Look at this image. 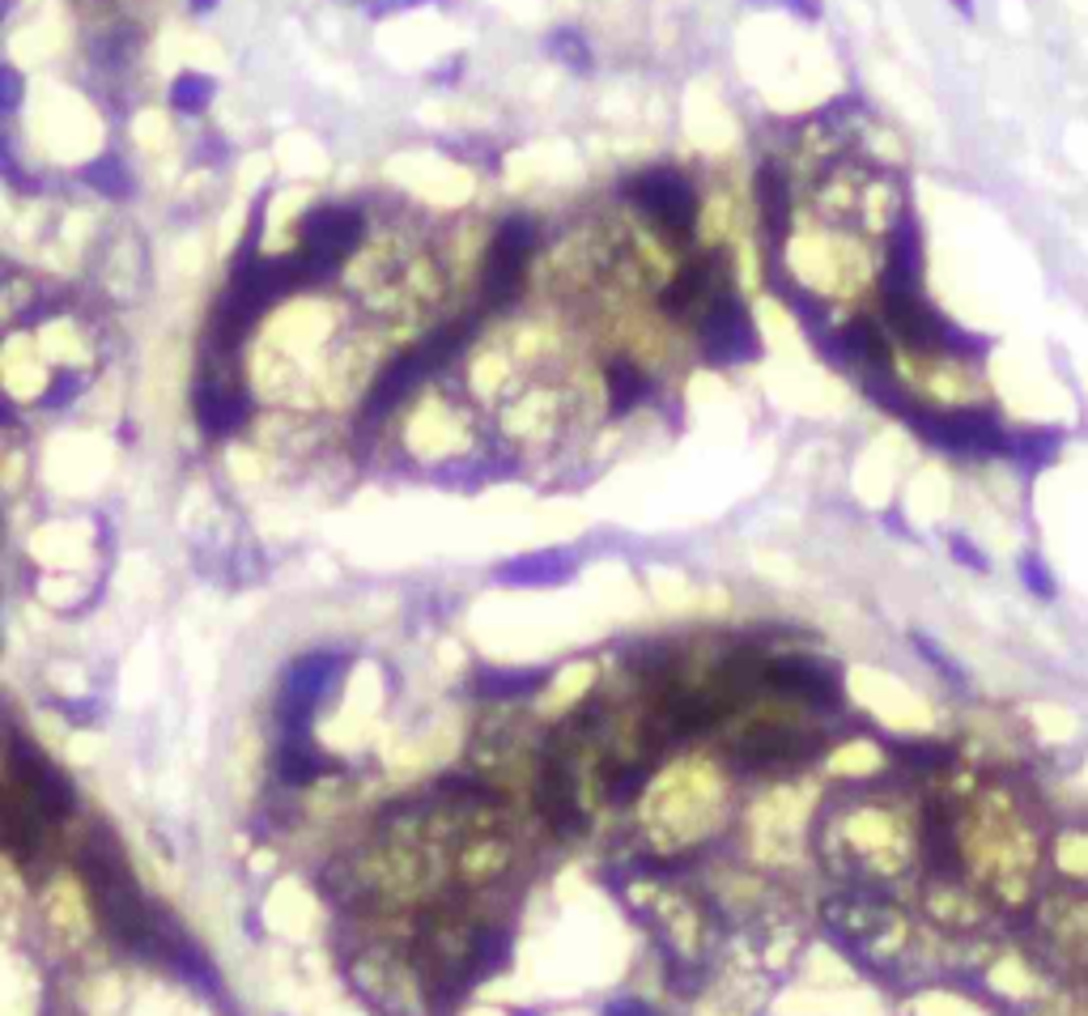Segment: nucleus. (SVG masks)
Returning a JSON list of instances; mask_svg holds the SVG:
<instances>
[{
  "mask_svg": "<svg viewBox=\"0 0 1088 1016\" xmlns=\"http://www.w3.org/2000/svg\"><path fill=\"white\" fill-rule=\"evenodd\" d=\"M701 345L710 362H745L757 353V328L736 293H723L701 315Z\"/></svg>",
  "mask_w": 1088,
  "mask_h": 1016,
  "instance_id": "nucleus-5",
  "label": "nucleus"
},
{
  "mask_svg": "<svg viewBox=\"0 0 1088 1016\" xmlns=\"http://www.w3.org/2000/svg\"><path fill=\"white\" fill-rule=\"evenodd\" d=\"M391 4H417V0H391Z\"/></svg>",
  "mask_w": 1088,
  "mask_h": 1016,
  "instance_id": "nucleus-19",
  "label": "nucleus"
},
{
  "mask_svg": "<svg viewBox=\"0 0 1088 1016\" xmlns=\"http://www.w3.org/2000/svg\"><path fill=\"white\" fill-rule=\"evenodd\" d=\"M86 183L94 188V192L111 196V200H123V196L132 192V179H128V170H123L120 158H94L90 167H86Z\"/></svg>",
  "mask_w": 1088,
  "mask_h": 1016,
  "instance_id": "nucleus-11",
  "label": "nucleus"
},
{
  "mask_svg": "<svg viewBox=\"0 0 1088 1016\" xmlns=\"http://www.w3.org/2000/svg\"><path fill=\"white\" fill-rule=\"evenodd\" d=\"M922 430L936 438L940 447H957V451H999L1004 447V430L995 426L987 412H940V417H922Z\"/></svg>",
  "mask_w": 1088,
  "mask_h": 1016,
  "instance_id": "nucleus-6",
  "label": "nucleus"
},
{
  "mask_svg": "<svg viewBox=\"0 0 1088 1016\" xmlns=\"http://www.w3.org/2000/svg\"><path fill=\"white\" fill-rule=\"evenodd\" d=\"M952 4H957V9L966 13V18H974V4H969V0H952Z\"/></svg>",
  "mask_w": 1088,
  "mask_h": 1016,
  "instance_id": "nucleus-18",
  "label": "nucleus"
},
{
  "mask_svg": "<svg viewBox=\"0 0 1088 1016\" xmlns=\"http://www.w3.org/2000/svg\"><path fill=\"white\" fill-rule=\"evenodd\" d=\"M952 554L961 557V561H966V566H974V570H987V557L978 554V549H974V545H966V540H961V536H952Z\"/></svg>",
  "mask_w": 1088,
  "mask_h": 1016,
  "instance_id": "nucleus-15",
  "label": "nucleus"
},
{
  "mask_svg": "<svg viewBox=\"0 0 1088 1016\" xmlns=\"http://www.w3.org/2000/svg\"><path fill=\"white\" fill-rule=\"evenodd\" d=\"M782 4H791L799 18H821V4L817 0H782Z\"/></svg>",
  "mask_w": 1088,
  "mask_h": 1016,
  "instance_id": "nucleus-16",
  "label": "nucleus"
},
{
  "mask_svg": "<svg viewBox=\"0 0 1088 1016\" xmlns=\"http://www.w3.org/2000/svg\"><path fill=\"white\" fill-rule=\"evenodd\" d=\"M0 90H4V107L13 111L22 102V77L13 73V69H0Z\"/></svg>",
  "mask_w": 1088,
  "mask_h": 1016,
  "instance_id": "nucleus-14",
  "label": "nucleus"
},
{
  "mask_svg": "<svg viewBox=\"0 0 1088 1016\" xmlns=\"http://www.w3.org/2000/svg\"><path fill=\"white\" fill-rule=\"evenodd\" d=\"M213 77L204 73H179L170 81V107L174 111H183V116H196V111H204L209 107V98H213Z\"/></svg>",
  "mask_w": 1088,
  "mask_h": 1016,
  "instance_id": "nucleus-10",
  "label": "nucleus"
},
{
  "mask_svg": "<svg viewBox=\"0 0 1088 1016\" xmlns=\"http://www.w3.org/2000/svg\"><path fill=\"white\" fill-rule=\"evenodd\" d=\"M1020 579H1025V587L1034 591V596H1041V600H1055V579H1050V570H1046V561H1041L1038 554H1025L1020 557Z\"/></svg>",
  "mask_w": 1088,
  "mask_h": 1016,
  "instance_id": "nucleus-13",
  "label": "nucleus"
},
{
  "mask_svg": "<svg viewBox=\"0 0 1088 1016\" xmlns=\"http://www.w3.org/2000/svg\"><path fill=\"white\" fill-rule=\"evenodd\" d=\"M626 196L633 209H642L647 218L668 235L672 242L693 239V226H698V192L693 183L672 167H651L638 170L626 183Z\"/></svg>",
  "mask_w": 1088,
  "mask_h": 1016,
  "instance_id": "nucleus-2",
  "label": "nucleus"
},
{
  "mask_svg": "<svg viewBox=\"0 0 1088 1016\" xmlns=\"http://www.w3.org/2000/svg\"><path fill=\"white\" fill-rule=\"evenodd\" d=\"M647 375L638 370V366L629 362H612L608 366V400H612V412H629L638 400H647Z\"/></svg>",
  "mask_w": 1088,
  "mask_h": 1016,
  "instance_id": "nucleus-9",
  "label": "nucleus"
},
{
  "mask_svg": "<svg viewBox=\"0 0 1088 1016\" xmlns=\"http://www.w3.org/2000/svg\"><path fill=\"white\" fill-rule=\"evenodd\" d=\"M723 293H731V281H727V260L723 251H706L698 256L693 265H685L659 290V307L663 315H672V319H689V315H706L710 302H719Z\"/></svg>",
  "mask_w": 1088,
  "mask_h": 1016,
  "instance_id": "nucleus-4",
  "label": "nucleus"
},
{
  "mask_svg": "<svg viewBox=\"0 0 1088 1016\" xmlns=\"http://www.w3.org/2000/svg\"><path fill=\"white\" fill-rule=\"evenodd\" d=\"M532 251H536V221L510 218L498 226V235H493V242H489V256H485V272H481L485 311L507 307L510 298L519 293Z\"/></svg>",
  "mask_w": 1088,
  "mask_h": 1016,
  "instance_id": "nucleus-3",
  "label": "nucleus"
},
{
  "mask_svg": "<svg viewBox=\"0 0 1088 1016\" xmlns=\"http://www.w3.org/2000/svg\"><path fill=\"white\" fill-rule=\"evenodd\" d=\"M549 56L561 60L566 69H575V73H591V48H587V39L579 30H553L549 34Z\"/></svg>",
  "mask_w": 1088,
  "mask_h": 1016,
  "instance_id": "nucleus-12",
  "label": "nucleus"
},
{
  "mask_svg": "<svg viewBox=\"0 0 1088 1016\" xmlns=\"http://www.w3.org/2000/svg\"><path fill=\"white\" fill-rule=\"evenodd\" d=\"M298 235H302L298 260H302V272H307V286H319L362 242L366 218L358 209H349V205H319L311 213H302Z\"/></svg>",
  "mask_w": 1088,
  "mask_h": 1016,
  "instance_id": "nucleus-1",
  "label": "nucleus"
},
{
  "mask_svg": "<svg viewBox=\"0 0 1088 1016\" xmlns=\"http://www.w3.org/2000/svg\"><path fill=\"white\" fill-rule=\"evenodd\" d=\"M757 200H761V221H766V230L778 239V235L787 230V218H791V188H787V175H782L775 162H766V167L757 170Z\"/></svg>",
  "mask_w": 1088,
  "mask_h": 1016,
  "instance_id": "nucleus-8",
  "label": "nucleus"
},
{
  "mask_svg": "<svg viewBox=\"0 0 1088 1016\" xmlns=\"http://www.w3.org/2000/svg\"><path fill=\"white\" fill-rule=\"evenodd\" d=\"M213 4H218V0H192V9H196V13H209Z\"/></svg>",
  "mask_w": 1088,
  "mask_h": 1016,
  "instance_id": "nucleus-17",
  "label": "nucleus"
},
{
  "mask_svg": "<svg viewBox=\"0 0 1088 1016\" xmlns=\"http://www.w3.org/2000/svg\"><path fill=\"white\" fill-rule=\"evenodd\" d=\"M196 417L209 435H230L247 421V396L234 384H221L218 375H204L196 388Z\"/></svg>",
  "mask_w": 1088,
  "mask_h": 1016,
  "instance_id": "nucleus-7",
  "label": "nucleus"
}]
</instances>
